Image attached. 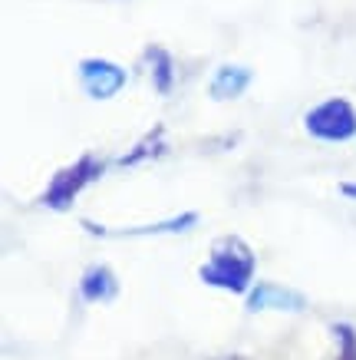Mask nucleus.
<instances>
[{
	"label": "nucleus",
	"mask_w": 356,
	"mask_h": 360,
	"mask_svg": "<svg viewBox=\"0 0 356 360\" xmlns=\"http://www.w3.org/2000/svg\"><path fill=\"white\" fill-rule=\"evenodd\" d=\"M303 126L320 142H350L356 136V110L343 96L324 99L303 116Z\"/></svg>",
	"instance_id": "7ed1b4c3"
},
{
	"label": "nucleus",
	"mask_w": 356,
	"mask_h": 360,
	"mask_svg": "<svg viewBox=\"0 0 356 360\" xmlns=\"http://www.w3.org/2000/svg\"><path fill=\"white\" fill-rule=\"evenodd\" d=\"M336 350L330 360H356V330L350 324H336Z\"/></svg>",
	"instance_id": "9b49d317"
},
{
	"label": "nucleus",
	"mask_w": 356,
	"mask_h": 360,
	"mask_svg": "<svg viewBox=\"0 0 356 360\" xmlns=\"http://www.w3.org/2000/svg\"><path fill=\"white\" fill-rule=\"evenodd\" d=\"M340 192H343L346 198H356V182H343V186H340Z\"/></svg>",
	"instance_id": "f8f14e48"
},
{
	"label": "nucleus",
	"mask_w": 356,
	"mask_h": 360,
	"mask_svg": "<svg viewBox=\"0 0 356 360\" xmlns=\"http://www.w3.org/2000/svg\"><path fill=\"white\" fill-rule=\"evenodd\" d=\"M248 311L261 314V311H281V314H301L307 311V297L294 288L274 281H261L254 284V291H248Z\"/></svg>",
	"instance_id": "39448f33"
},
{
	"label": "nucleus",
	"mask_w": 356,
	"mask_h": 360,
	"mask_svg": "<svg viewBox=\"0 0 356 360\" xmlns=\"http://www.w3.org/2000/svg\"><path fill=\"white\" fill-rule=\"evenodd\" d=\"M165 149H169V142H165V126H152V132H145V136L136 142V149L119 159V165L129 169V165H139V162H152V159L165 155Z\"/></svg>",
	"instance_id": "1a4fd4ad"
},
{
	"label": "nucleus",
	"mask_w": 356,
	"mask_h": 360,
	"mask_svg": "<svg viewBox=\"0 0 356 360\" xmlns=\"http://www.w3.org/2000/svg\"><path fill=\"white\" fill-rule=\"evenodd\" d=\"M99 175H103V159H96L93 153L79 155L73 165H66L60 172L50 179V186L44 192V202L46 208H53V212H66V208H73V202L79 198V192L86 186H93Z\"/></svg>",
	"instance_id": "f03ea898"
},
{
	"label": "nucleus",
	"mask_w": 356,
	"mask_h": 360,
	"mask_svg": "<svg viewBox=\"0 0 356 360\" xmlns=\"http://www.w3.org/2000/svg\"><path fill=\"white\" fill-rule=\"evenodd\" d=\"M254 268H258V258H254L248 241L237 238V235H221L208 251V262L198 268V278L208 288L248 295L251 281H254Z\"/></svg>",
	"instance_id": "f257e3e1"
},
{
	"label": "nucleus",
	"mask_w": 356,
	"mask_h": 360,
	"mask_svg": "<svg viewBox=\"0 0 356 360\" xmlns=\"http://www.w3.org/2000/svg\"><path fill=\"white\" fill-rule=\"evenodd\" d=\"M145 63H149V73H152V83L159 93H172V83H175V63L172 56L165 53L162 46H149L145 50Z\"/></svg>",
	"instance_id": "9d476101"
},
{
	"label": "nucleus",
	"mask_w": 356,
	"mask_h": 360,
	"mask_svg": "<svg viewBox=\"0 0 356 360\" xmlns=\"http://www.w3.org/2000/svg\"><path fill=\"white\" fill-rule=\"evenodd\" d=\"M79 83L86 89V96L93 99H112L116 93H122L126 86V70L112 60L103 56H89L79 63Z\"/></svg>",
	"instance_id": "20e7f679"
},
{
	"label": "nucleus",
	"mask_w": 356,
	"mask_h": 360,
	"mask_svg": "<svg viewBox=\"0 0 356 360\" xmlns=\"http://www.w3.org/2000/svg\"><path fill=\"white\" fill-rule=\"evenodd\" d=\"M251 79H254V73H251L248 66L225 63V66H218L215 70V77H211V83H208V93H211V99H218V103L237 99L244 89L251 86Z\"/></svg>",
	"instance_id": "0eeeda50"
},
{
	"label": "nucleus",
	"mask_w": 356,
	"mask_h": 360,
	"mask_svg": "<svg viewBox=\"0 0 356 360\" xmlns=\"http://www.w3.org/2000/svg\"><path fill=\"white\" fill-rule=\"evenodd\" d=\"M215 360H248V357H241V354H231V357H215Z\"/></svg>",
	"instance_id": "ddd939ff"
},
{
	"label": "nucleus",
	"mask_w": 356,
	"mask_h": 360,
	"mask_svg": "<svg viewBox=\"0 0 356 360\" xmlns=\"http://www.w3.org/2000/svg\"><path fill=\"white\" fill-rule=\"evenodd\" d=\"M79 295L86 297L89 304H109V301H116L119 281H116V274H112V268H106V264L86 268L83 281H79Z\"/></svg>",
	"instance_id": "6e6552de"
},
{
	"label": "nucleus",
	"mask_w": 356,
	"mask_h": 360,
	"mask_svg": "<svg viewBox=\"0 0 356 360\" xmlns=\"http://www.w3.org/2000/svg\"><path fill=\"white\" fill-rule=\"evenodd\" d=\"M198 221L195 212H185L178 219L169 221H155V225H139V229H103V225H93V221H83V229L93 231V235H106V238H142V235H178V231H188Z\"/></svg>",
	"instance_id": "423d86ee"
}]
</instances>
